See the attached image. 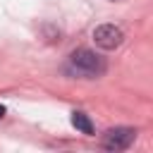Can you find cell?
I'll use <instances>...</instances> for the list:
<instances>
[{
    "label": "cell",
    "mask_w": 153,
    "mask_h": 153,
    "mask_svg": "<svg viewBox=\"0 0 153 153\" xmlns=\"http://www.w3.org/2000/svg\"><path fill=\"white\" fill-rule=\"evenodd\" d=\"M69 62H72L74 72L81 74V76H86V79H96V76H100V74L105 72V62H103V57L96 55V53L88 50V48H79V50H74L72 57H69Z\"/></svg>",
    "instance_id": "1"
},
{
    "label": "cell",
    "mask_w": 153,
    "mask_h": 153,
    "mask_svg": "<svg viewBox=\"0 0 153 153\" xmlns=\"http://www.w3.org/2000/svg\"><path fill=\"white\" fill-rule=\"evenodd\" d=\"M93 41H96V45L103 48V50H115V48L124 41V33H122V29L115 26V24H100V26L93 29Z\"/></svg>",
    "instance_id": "3"
},
{
    "label": "cell",
    "mask_w": 153,
    "mask_h": 153,
    "mask_svg": "<svg viewBox=\"0 0 153 153\" xmlns=\"http://www.w3.org/2000/svg\"><path fill=\"white\" fill-rule=\"evenodd\" d=\"M2 115H5V108H2V105H0V117H2Z\"/></svg>",
    "instance_id": "5"
},
{
    "label": "cell",
    "mask_w": 153,
    "mask_h": 153,
    "mask_svg": "<svg viewBox=\"0 0 153 153\" xmlns=\"http://www.w3.org/2000/svg\"><path fill=\"white\" fill-rule=\"evenodd\" d=\"M72 124H74L81 134H88V136L93 134V124H91L88 115H84V112H79V110H76V112H72Z\"/></svg>",
    "instance_id": "4"
},
{
    "label": "cell",
    "mask_w": 153,
    "mask_h": 153,
    "mask_svg": "<svg viewBox=\"0 0 153 153\" xmlns=\"http://www.w3.org/2000/svg\"><path fill=\"white\" fill-rule=\"evenodd\" d=\"M136 139V131L131 127H115V129H108L105 136H103V148L108 151H124L134 143Z\"/></svg>",
    "instance_id": "2"
}]
</instances>
